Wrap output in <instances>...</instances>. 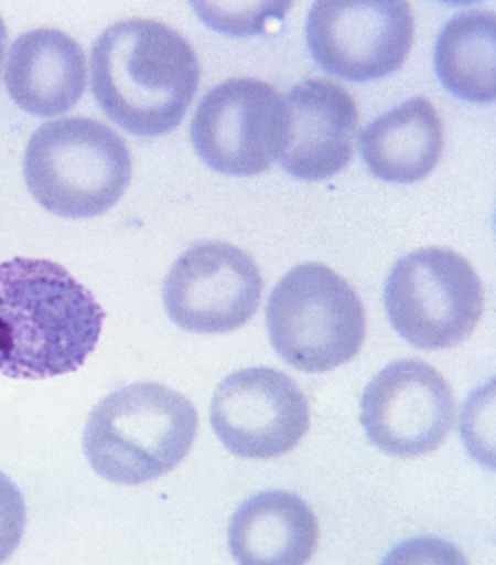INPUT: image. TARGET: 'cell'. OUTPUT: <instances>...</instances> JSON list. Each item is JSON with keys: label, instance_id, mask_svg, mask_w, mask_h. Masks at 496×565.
I'll use <instances>...</instances> for the list:
<instances>
[{"label": "cell", "instance_id": "1", "mask_svg": "<svg viewBox=\"0 0 496 565\" xmlns=\"http://www.w3.org/2000/svg\"><path fill=\"white\" fill-rule=\"evenodd\" d=\"M105 317L58 263H0V373L34 381L76 372L97 349Z\"/></svg>", "mask_w": 496, "mask_h": 565}, {"label": "cell", "instance_id": "2", "mask_svg": "<svg viewBox=\"0 0 496 565\" xmlns=\"http://www.w3.org/2000/svg\"><path fill=\"white\" fill-rule=\"evenodd\" d=\"M91 92L99 108L126 132L159 137L182 124L201 82L188 41L149 19L110 25L95 41Z\"/></svg>", "mask_w": 496, "mask_h": 565}, {"label": "cell", "instance_id": "3", "mask_svg": "<svg viewBox=\"0 0 496 565\" xmlns=\"http://www.w3.org/2000/svg\"><path fill=\"white\" fill-rule=\"evenodd\" d=\"M197 412L158 383L110 393L90 412L83 449L95 472L117 484H143L173 471L196 440Z\"/></svg>", "mask_w": 496, "mask_h": 565}, {"label": "cell", "instance_id": "4", "mask_svg": "<svg viewBox=\"0 0 496 565\" xmlns=\"http://www.w3.org/2000/svg\"><path fill=\"white\" fill-rule=\"evenodd\" d=\"M24 175L41 207L68 220L109 212L132 175L128 145L109 126L86 117L48 121L26 145Z\"/></svg>", "mask_w": 496, "mask_h": 565}, {"label": "cell", "instance_id": "5", "mask_svg": "<svg viewBox=\"0 0 496 565\" xmlns=\"http://www.w3.org/2000/svg\"><path fill=\"white\" fill-rule=\"evenodd\" d=\"M267 331L289 365L323 373L357 356L366 315L353 286L331 267L306 263L289 270L267 301Z\"/></svg>", "mask_w": 496, "mask_h": 565}, {"label": "cell", "instance_id": "6", "mask_svg": "<svg viewBox=\"0 0 496 565\" xmlns=\"http://www.w3.org/2000/svg\"><path fill=\"white\" fill-rule=\"evenodd\" d=\"M392 328L421 350L455 349L484 312V289L471 263L452 249L411 252L389 270L384 294Z\"/></svg>", "mask_w": 496, "mask_h": 565}, {"label": "cell", "instance_id": "7", "mask_svg": "<svg viewBox=\"0 0 496 565\" xmlns=\"http://www.w3.org/2000/svg\"><path fill=\"white\" fill-rule=\"evenodd\" d=\"M284 98L258 78L217 84L198 103L191 143L202 162L220 174L251 178L280 158Z\"/></svg>", "mask_w": 496, "mask_h": 565}, {"label": "cell", "instance_id": "8", "mask_svg": "<svg viewBox=\"0 0 496 565\" xmlns=\"http://www.w3.org/2000/svg\"><path fill=\"white\" fill-rule=\"evenodd\" d=\"M306 40L312 58L346 82L395 74L414 41V17L403 0L316 2L309 11Z\"/></svg>", "mask_w": 496, "mask_h": 565}, {"label": "cell", "instance_id": "9", "mask_svg": "<svg viewBox=\"0 0 496 565\" xmlns=\"http://www.w3.org/2000/svg\"><path fill=\"white\" fill-rule=\"evenodd\" d=\"M262 289L261 270L247 252L201 242L175 259L163 282V305L191 333H231L257 315Z\"/></svg>", "mask_w": 496, "mask_h": 565}, {"label": "cell", "instance_id": "10", "mask_svg": "<svg viewBox=\"0 0 496 565\" xmlns=\"http://www.w3.org/2000/svg\"><path fill=\"white\" fill-rule=\"evenodd\" d=\"M360 407L369 441L399 458L436 450L456 415L452 387L421 359H402L380 370L366 385Z\"/></svg>", "mask_w": 496, "mask_h": 565}, {"label": "cell", "instance_id": "11", "mask_svg": "<svg viewBox=\"0 0 496 565\" xmlns=\"http://www.w3.org/2000/svg\"><path fill=\"white\" fill-rule=\"evenodd\" d=\"M209 418L233 456L269 460L296 448L311 426L306 395L280 370H239L213 396Z\"/></svg>", "mask_w": 496, "mask_h": 565}, {"label": "cell", "instance_id": "12", "mask_svg": "<svg viewBox=\"0 0 496 565\" xmlns=\"http://www.w3.org/2000/svg\"><path fill=\"white\" fill-rule=\"evenodd\" d=\"M284 109L278 159L285 173L301 181H323L351 162L358 113L345 87L330 79H306L289 92Z\"/></svg>", "mask_w": 496, "mask_h": 565}, {"label": "cell", "instance_id": "13", "mask_svg": "<svg viewBox=\"0 0 496 565\" xmlns=\"http://www.w3.org/2000/svg\"><path fill=\"white\" fill-rule=\"evenodd\" d=\"M6 84L11 100L25 113L61 116L86 90V55L78 42L60 30H32L11 44Z\"/></svg>", "mask_w": 496, "mask_h": 565}, {"label": "cell", "instance_id": "14", "mask_svg": "<svg viewBox=\"0 0 496 565\" xmlns=\"http://www.w3.org/2000/svg\"><path fill=\"white\" fill-rule=\"evenodd\" d=\"M319 521L311 507L288 491H265L233 514L228 547L244 565H303L319 545Z\"/></svg>", "mask_w": 496, "mask_h": 565}, {"label": "cell", "instance_id": "15", "mask_svg": "<svg viewBox=\"0 0 496 565\" xmlns=\"http://www.w3.org/2000/svg\"><path fill=\"white\" fill-rule=\"evenodd\" d=\"M358 143L376 178L413 183L436 168L444 150V129L433 103L414 97L376 118L360 132Z\"/></svg>", "mask_w": 496, "mask_h": 565}, {"label": "cell", "instance_id": "16", "mask_svg": "<svg viewBox=\"0 0 496 565\" xmlns=\"http://www.w3.org/2000/svg\"><path fill=\"white\" fill-rule=\"evenodd\" d=\"M495 14L468 10L438 34L434 68L442 86L472 103L495 100Z\"/></svg>", "mask_w": 496, "mask_h": 565}, {"label": "cell", "instance_id": "17", "mask_svg": "<svg viewBox=\"0 0 496 565\" xmlns=\"http://www.w3.org/2000/svg\"><path fill=\"white\" fill-rule=\"evenodd\" d=\"M26 524V508L21 490L0 472V564L21 544Z\"/></svg>", "mask_w": 496, "mask_h": 565}, {"label": "cell", "instance_id": "18", "mask_svg": "<svg viewBox=\"0 0 496 565\" xmlns=\"http://www.w3.org/2000/svg\"><path fill=\"white\" fill-rule=\"evenodd\" d=\"M7 38L9 34H7L6 22L0 18V72H2L3 56H6Z\"/></svg>", "mask_w": 496, "mask_h": 565}]
</instances>
